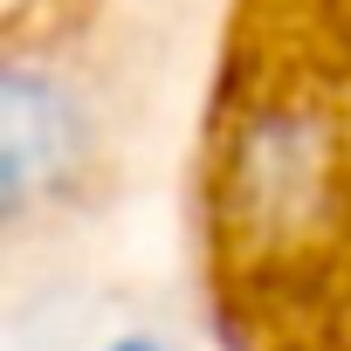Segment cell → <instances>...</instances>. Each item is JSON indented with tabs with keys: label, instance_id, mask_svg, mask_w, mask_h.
Returning <instances> with one entry per match:
<instances>
[{
	"label": "cell",
	"instance_id": "1",
	"mask_svg": "<svg viewBox=\"0 0 351 351\" xmlns=\"http://www.w3.org/2000/svg\"><path fill=\"white\" fill-rule=\"evenodd\" d=\"M76 158V104L28 69H0V221L35 207Z\"/></svg>",
	"mask_w": 351,
	"mask_h": 351
},
{
	"label": "cell",
	"instance_id": "2",
	"mask_svg": "<svg viewBox=\"0 0 351 351\" xmlns=\"http://www.w3.org/2000/svg\"><path fill=\"white\" fill-rule=\"evenodd\" d=\"M110 351H165V344H152V337H124V344H110Z\"/></svg>",
	"mask_w": 351,
	"mask_h": 351
}]
</instances>
